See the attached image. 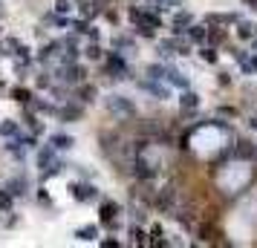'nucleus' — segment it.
I'll return each instance as SVG.
<instances>
[{
    "label": "nucleus",
    "mask_w": 257,
    "mask_h": 248,
    "mask_svg": "<svg viewBox=\"0 0 257 248\" xmlns=\"http://www.w3.org/2000/svg\"><path fill=\"white\" fill-rule=\"evenodd\" d=\"M70 144H72V139H61V136L55 139V147H70Z\"/></svg>",
    "instance_id": "nucleus-1"
}]
</instances>
